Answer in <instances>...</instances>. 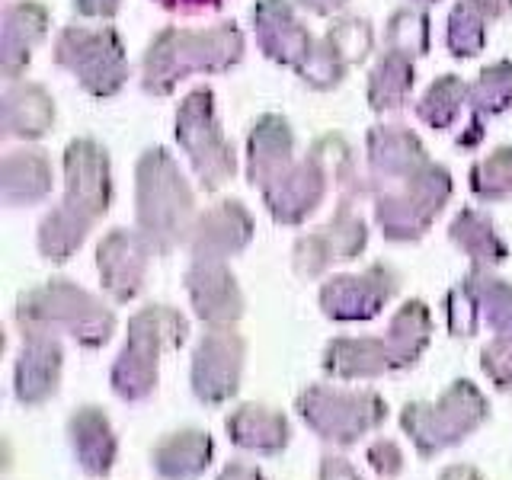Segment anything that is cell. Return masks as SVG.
<instances>
[{
	"instance_id": "6da1fadb",
	"label": "cell",
	"mask_w": 512,
	"mask_h": 480,
	"mask_svg": "<svg viewBox=\"0 0 512 480\" xmlns=\"http://www.w3.org/2000/svg\"><path fill=\"white\" fill-rule=\"evenodd\" d=\"M64 170H68V196L61 208L45 215L39 228V250L52 263H64L84 244L90 224L106 215L112 199L109 160L93 141H71L64 154Z\"/></svg>"
},
{
	"instance_id": "7a4b0ae2",
	"label": "cell",
	"mask_w": 512,
	"mask_h": 480,
	"mask_svg": "<svg viewBox=\"0 0 512 480\" xmlns=\"http://www.w3.org/2000/svg\"><path fill=\"white\" fill-rule=\"evenodd\" d=\"M16 327L23 336H61L68 333L77 346L100 349L116 333V314L68 279H55L42 288H29L16 301Z\"/></svg>"
},
{
	"instance_id": "3957f363",
	"label": "cell",
	"mask_w": 512,
	"mask_h": 480,
	"mask_svg": "<svg viewBox=\"0 0 512 480\" xmlns=\"http://www.w3.org/2000/svg\"><path fill=\"white\" fill-rule=\"evenodd\" d=\"M189 320L170 304H151L128 320L125 346L109 368V388L125 404H141L157 391L160 356L186 343Z\"/></svg>"
},
{
	"instance_id": "277c9868",
	"label": "cell",
	"mask_w": 512,
	"mask_h": 480,
	"mask_svg": "<svg viewBox=\"0 0 512 480\" xmlns=\"http://www.w3.org/2000/svg\"><path fill=\"white\" fill-rule=\"evenodd\" d=\"M490 420V404L474 381L458 378L439 394V400H413L400 410V429L407 432L416 455L436 458L461 445Z\"/></svg>"
},
{
	"instance_id": "5b68a950",
	"label": "cell",
	"mask_w": 512,
	"mask_h": 480,
	"mask_svg": "<svg viewBox=\"0 0 512 480\" xmlns=\"http://www.w3.org/2000/svg\"><path fill=\"white\" fill-rule=\"evenodd\" d=\"M196 202L164 148L148 151L138 164V231L157 253H170L192 234Z\"/></svg>"
},
{
	"instance_id": "8992f818",
	"label": "cell",
	"mask_w": 512,
	"mask_h": 480,
	"mask_svg": "<svg viewBox=\"0 0 512 480\" xmlns=\"http://www.w3.org/2000/svg\"><path fill=\"white\" fill-rule=\"evenodd\" d=\"M244 55V36L234 23L208 32L164 29L144 55V90L170 93L192 71H224Z\"/></svg>"
},
{
	"instance_id": "52a82bcc",
	"label": "cell",
	"mask_w": 512,
	"mask_h": 480,
	"mask_svg": "<svg viewBox=\"0 0 512 480\" xmlns=\"http://www.w3.org/2000/svg\"><path fill=\"white\" fill-rule=\"evenodd\" d=\"M295 410L317 439L336 448H349L388 420V404L378 391L308 384L295 397Z\"/></svg>"
},
{
	"instance_id": "ba28073f",
	"label": "cell",
	"mask_w": 512,
	"mask_h": 480,
	"mask_svg": "<svg viewBox=\"0 0 512 480\" xmlns=\"http://www.w3.org/2000/svg\"><path fill=\"white\" fill-rule=\"evenodd\" d=\"M448 173L436 164L420 167L407 180H397L391 186L378 189V205L375 218L381 224V231L388 240L407 244V240H420L432 218L442 212V205L448 202Z\"/></svg>"
},
{
	"instance_id": "9c48e42d",
	"label": "cell",
	"mask_w": 512,
	"mask_h": 480,
	"mask_svg": "<svg viewBox=\"0 0 512 480\" xmlns=\"http://www.w3.org/2000/svg\"><path fill=\"white\" fill-rule=\"evenodd\" d=\"M55 61L77 74L93 96H112L128 77L125 48L112 29L68 26L55 42Z\"/></svg>"
},
{
	"instance_id": "30bf717a",
	"label": "cell",
	"mask_w": 512,
	"mask_h": 480,
	"mask_svg": "<svg viewBox=\"0 0 512 480\" xmlns=\"http://www.w3.org/2000/svg\"><path fill=\"white\" fill-rule=\"evenodd\" d=\"M176 141H180L186 154L192 157V167H196L205 189H218L224 180H231L234 151H231V144L224 141L221 128L215 122V106L208 90L189 93V100L180 106V116H176Z\"/></svg>"
},
{
	"instance_id": "8fae6325",
	"label": "cell",
	"mask_w": 512,
	"mask_h": 480,
	"mask_svg": "<svg viewBox=\"0 0 512 480\" xmlns=\"http://www.w3.org/2000/svg\"><path fill=\"white\" fill-rule=\"evenodd\" d=\"M244 359L247 343L234 327H208V333L199 340L192 352V394L208 407H221L240 391L244 378Z\"/></svg>"
},
{
	"instance_id": "7c38bea8",
	"label": "cell",
	"mask_w": 512,
	"mask_h": 480,
	"mask_svg": "<svg viewBox=\"0 0 512 480\" xmlns=\"http://www.w3.org/2000/svg\"><path fill=\"white\" fill-rule=\"evenodd\" d=\"M397 285V272L384 263H375L359 276H333L320 285V308L330 320H343V324L372 320L397 295Z\"/></svg>"
},
{
	"instance_id": "4fadbf2b",
	"label": "cell",
	"mask_w": 512,
	"mask_h": 480,
	"mask_svg": "<svg viewBox=\"0 0 512 480\" xmlns=\"http://www.w3.org/2000/svg\"><path fill=\"white\" fill-rule=\"evenodd\" d=\"M157 250L141 231L116 228L103 237L96 247V269H100L103 288L116 301H132L141 295L144 276H148V263Z\"/></svg>"
},
{
	"instance_id": "5bb4252c",
	"label": "cell",
	"mask_w": 512,
	"mask_h": 480,
	"mask_svg": "<svg viewBox=\"0 0 512 480\" xmlns=\"http://www.w3.org/2000/svg\"><path fill=\"white\" fill-rule=\"evenodd\" d=\"M365 240H368V231H365L362 218L352 215L349 202H343L340 212H336V218L327 224V228H320L317 234L301 237L298 244H295V269H298V276L314 279L330 263L356 260V256L365 250Z\"/></svg>"
},
{
	"instance_id": "9a60e30c",
	"label": "cell",
	"mask_w": 512,
	"mask_h": 480,
	"mask_svg": "<svg viewBox=\"0 0 512 480\" xmlns=\"http://www.w3.org/2000/svg\"><path fill=\"white\" fill-rule=\"evenodd\" d=\"M186 292L196 317L208 327H234L244 317V295L224 260H192L186 269Z\"/></svg>"
},
{
	"instance_id": "2e32d148",
	"label": "cell",
	"mask_w": 512,
	"mask_h": 480,
	"mask_svg": "<svg viewBox=\"0 0 512 480\" xmlns=\"http://www.w3.org/2000/svg\"><path fill=\"white\" fill-rule=\"evenodd\" d=\"M64 372V349L58 336H23L13 365V394L23 407H42L58 394Z\"/></svg>"
},
{
	"instance_id": "e0dca14e",
	"label": "cell",
	"mask_w": 512,
	"mask_h": 480,
	"mask_svg": "<svg viewBox=\"0 0 512 480\" xmlns=\"http://www.w3.org/2000/svg\"><path fill=\"white\" fill-rule=\"evenodd\" d=\"M324 192H327V170L314 151L311 160L292 164L279 180H272L263 189V199L279 224H301L320 205Z\"/></svg>"
},
{
	"instance_id": "ac0fdd59",
	"label": "cell",
	"mask_w": 512,
	"mask_h": 480,
	"mask_svg": "<svg viewBox=\"0 0 512 480\" xmlns=\"http://www.w3.org/2000/svg\"><path fill=\"white\" fill-rule=\"evenodd\" d=\"M320 365L336 381H375L400 372L388 336H336L327 343Z\"/></svg>"
},
{
	"instance_id": "d6986e66",
	"label": "cell",
	"mask_w": 512,
	"mask_h": 480,
	"mask_svg": "<svg viewBox=\"0 0 512 480\" xmlns=\"http://www.w3.org/2000/svg\"><path fill=\"white\" fill-rule=\"evenodd\" d=\"M253 20H256V36H260L266 55L301 74L317 45L311 39V32L295 20L292 7H288L285 0H260L253 10Z\"/></svg>"
},
{
	"instance_id": "ffe728a7",
	"label": "cell",
	"mask_w": 512,
	"mask_h": 480,
	"mask_svg": "<svg viewBox=\"0 0 512 480\" xmlns=\"http://www.w3.org/2000/svg\"><path fill=\"white\" fill-rule=\"evenodd\" d=\"M68 445L87 477H109L119 458V439L103 407H77L68 416Z\"/></svg>"
},
{
	"instance_id": "44dd1931",
	"label": "cell",
	"mask_w": 512,
	"mask_h": 480,
	"mask_svg": "<svg viewBox=\"0 0 512 480\" xmlns=\"http://www.w3.org/2000/svg\"><path fill=\"white\" fill-rule=\"evenodd\" d=\"M253 237V221L240 202H218L196 221L189 234L192 260H228Z\"/></svg>"
},
{
	"instance_id": "7402d4cb",
	"label": "cell",
	"mask_w": 512,
	"mask_h": 480,
	"mask_svg": "<svg viewBox=\"0 0 512 480\" xmlns=\"http://www.w3.org/2000/svg\"><path fill=\"white\" fill-rule=\"evenodd\" d=\"M224 429H228V439L240 452H253V455H279L292 442V423H288V416L266 404H240L237 410L228 413Z\"/></svg>"
},
{
	"instance_id": "603a6c76",
	"label": "cell",
	"mask_w": 512,
	"mask_h": 480,
	"mask_svg": "<svg viewBox=\"0 0 512 480\" xmlns=\"http://www.w3.org/2000/svg\"><path fill=\"white\" fill-rule=\"evenodd\" d=\"M215 458V439L205 429L167 432L151 448V468L160 480H196Z\"/></svg>"
},
{
	"instance_id": "cb8c5ba5",
	"label": "cell",
	"mask_w": 512,
	"mask_h": 480,
	"mask_svg": "<svg viewBox=\"0 0 512 480\" xmlns=\"http://www.w3.org/2000/svg\"><path fill=\"white\" fill-rule=\"evenodd\" d=\"M292 128L279 116H263L250 135V183L260 192L292 167Z\"/></svg>"
},
{
	"instance_id": "d4e9b609",
	"label": "cell",
	"mask_w": 512,
	"mask_h": 480,
	"mask_svg": "<svg viewBox=\"0 0 512 480\" xmlns=\"http://www.w3.org/2000/svg\"><path fill=\"white\" fill-rule=\"evenodd\" d=\"M45 26H48V13L39 4H13L4 10V74L10 80H16L26 64H29V52L45 36Z\"/></svg>"
},
{
	"instance_id": "484cf974",
	"label": "cell",
	"mask_w": 512,
	"mask_h": 480,
	"mask_svg": "<svg viewBox=\"0 0 512 480\" xmlns=\"http://www.w3.org/2000/svg\"><path fill=\"white\" fill-rule=\"evenodd\" d=\"M384 336H388L400 372L410 368V365H416V359L423 356L429 340H432V314H429V308L420 298L404 301L397 308V314L391 317L388 333H384Z\"/></svg>"
},
{
	"instance_id": "4316f807",
	"label": "cell",
	"mask_w": 512,
	"mask_h": 480,
	"mask_svg": "<svg viewBox=\"0 0 512 480\" xmlns=\"http://www.w3.org/2000/svg\"><path fill=\"white\" fill-rule=\"evenodd\" d=\"M448 234H452L455 244L471 256V263L477 269H493L509 256L503 237L493 228V221L474 212V208H464V212L452 221V231Z\"/></svg>"
},
{
	"instance_id": "83f0119b",
	"label": "cell",
	"mask_w": 512,
	"mask_h": 480,
	"mask_svg": "<svg viewBox=\"0 0 512 480\" xmlns=\"http://www.w3.org/2000/svg\"><path fill=\"white\" fill-rule=\"evenodd\" d=\"M55 119V106L42 87H16L4 96V128L7 135L39 138Z\"/></svg>"
},
{
	"instance_id": "f1b7e54d",
	"label": "cell",
	"mask_w": 512,
	"mask_h": 480,
	"mask_svg": "<svg viewBox=\"0 0 512 480\" xmlns=\"http://www.w3.org/2000/svg\"><path fill=\"white\" fill-rule=\"evenodd\" d=\"M52 189V170L39 151H16L4 160V199L16 202H36Z\"/></svg>"
},
{
	"instance_id": "f546056e",
	"label": "cell",
	"mask_w": 512,
	"mask_h": 480,
	"mask_svg": "<svg viewBox=\"0 0 512 480\" xmlns=\"http://www.w3.org/2000/svg\"><path fill=\"white\" fill-rule=\"evenodd\" d=\"M464 285L471 288L480 304V320L493 330V336L512 340V285L496 279L490 269H471Z\"/></svg>"
},
{
	"instance_id": "4dcf8cb0",
	"label": "cell",
	"mask_w": 512,
	"mask_h": 480,
	"mask_svg": "<svg viewBox=\"0 0 512 480\" xmlns=\"http://www.w3.org/2000/svg\"><path fill=\"white\" fill-rule=\"evenodd\" d=\"M413 87V64L410 55L404 52H391L381 58V64L372 74V84H368V100L375 109H397L404 106L407 93Z\"/></svg>"
},
{
	"instance_id": "1f68e13d",
	"label": "cell",
	"mask_w": 512,
	"mask_h": 480,
	"mask_svg": "<svg viewBox=\"0 0 512 480\" xmlns=\"http://www.w3.org/2000/svg\"><path fill=\"white\" fill-rule=\"evenodd\" d=\"M471 106L477 112V119L471 122V138L464 144H474L480 138V119H490L496 112H503L512 106V64L509 61H500L487 68L484 74L477 77V84L471 87Z\"/></svg>"
},
{
	"instance_id": "d6a6232c",
	"label": "cell",
	"mask_w": 512,
	"mask_h": 480,
	"mask_svg": "<svg viewBox=\"0 0 512 480\" xmlns=\"http://www.w3.org/2000/svg\"><path fill=\"white\" fill-rule=\"evenodd\" d=\"M487 39V13L477 0H461L448 20V48L455 58H471L484 48Z\"/></svg>"
},
{
	"instance_id": "836d02e7",
	"label": "cell",
	"mask_w": 512,
	"mask_h": 480,
	"mask_svg": "<svg viewBox=\"0 0 512 480\" xmlns=\"http://www.w3.org/2000/svg\"><path fill=\"white\" fill-rule=\"evenodd\" d=\"M471 90L461 84V80L455 74H445L442 80H436V84L429 87V93L423 96L420 103V119L429 122L432 128H448L461 112V103L464 96H468Z\"/></svg>"
},
{
	"instance_id": "e575fe53",
	"label": "cell",
	"mask_w": 512,
	"mask_h": 480,
	"mask_svg": "<svg viewBox=\"0 0 512 480\" xmlns=\"http://www.w3.org/2000/svg\"><path fill=\"white\" fill-rule=\"evenodd\" d=\"M471 189L477 199L487 202L512 196V148H500L487 160H480L471 173Z\"/></svg>"
},
{
	"instance_id": "d590c367",
	"label": "cell",
	"mask_w": 512,
	"mask_h": 480,
	"mask_svg": "<svg viewBox=\"0 0 512 480\" xmlns=\"http://www.w3.org/2000/svg\"><path fill=\"white\" fill-rule=\"evenodd\" d=\"M445 317H448V333L464 336V340L484 327V320H480V304H477L474 292L464 282L448 292V298H445Z\"/></svg>"
},
{
	"instance_id": "8d00e7d4",
	"label": "cell",
	"mask_w": 512,
	"mask_h": 480,
	"mask_svg": "<svg viewBox=\"0 0 512 480\" xmlns=\"http://www.w3.org/2000/svg\"><path fill=\"white\" fill-rule=\"evenodd\" d=\"M388 36H391L394 52L423 55L429 45V20L416 10H400V13H394Z\"/></svg>"
},
{
	"instance_id": "74e56055",
	"label": "cell",
	"mask_w": 512,
	"mask_h": 480,
	"mask_svg": "<svg viewBox=\"0 0 512 480\" xmlns=\"http://www.w3.org/2000/svg\"><path fill=\"white\" fill-rule=\"evenodd\" d=\"M327 45L340 55L343 64L362 61L368 45H372V29H368V23H362V20H343L327 32Z\"/></svg>"
},
{
	"instance_id": "f35d334b",
	"label": "cell",
	"mask_w": 512,
	"mask_h": 480,
	"mask_svg": "<svg viewBox=\"0 0 512 480\" xmlns=\"http://www.w3.org/2000/svg\"><path fill=\"white\" fill-rule=\"evenodd\" d=\"M480 368L496 384V391L512 388V340L506 336H493V340L480 349Z\"/></svg>"
},
{
	"instance_id": "ab89813d",
	"label": "cell",
	"mask_w": 512,
	"mask_h": 480,
	"mask_svg": "<svg viewBox=\"0 0 512 480\" xmlns=\"http://www.w3.org/2000/svg\"><path fill=\"white\" fill-rule=\"evenodd\" d=\"M365 461L368 468H372L381 480H394L404 474V448H400L394 439H375L372 445L365 448Z\"/></svg>"
},
{
	"instance_id": "60d3db41",
	"label": "cell",
	"mask_w": 512,
	"mask_h": 480,
	"mask_svg": "<svg viewBox=\"0 0 512 480\" xmlns=\"http://www.w3.org/2000/svg\"><path fill=\"white\" fill-rule=\"evenodd\" d=\"M317 480H362V474L352 468V461L343 455H324L317 468Z\"/></svg>"
},
{
	"instance_id": "b9f144b4",
	"label": "cell",
	"mask_w": 512,
	"mask_h": 480,
	"mask_svg": "<svg viewBox=\"0 0 512 480\" xmlns=\"http://www.w3.org/2000/svg\"><path fill=\"white\" fill-rule=\"evenodd\" d=\"M157 4L173 10V13H183V16H199L208 10H218L221 0H157Z\"/></svg>"
},
{
	"instance_id": "7bdbcfd3",
	"label": "cell",
	"mask_w": 512,
	"mask_h": 480,
	"mask_svg": "<svg viewBox=\"0 0 512 480\" xmlns=\"http://www.w3.org/2000/svg\"><path fill=\"white\" fill-rule=\"evenodd\" d=\"M215 480H269V477L260 468L247 464V461H231V464H224V468L218 471Z\"/></svg>"
},
{
	"instance_id": "ee69618b",
	"label": "cell",
	"mask_w": 512,
	"mask_h": 480,
	"mask_svg": "<svg viewBox=\"0 0 512 480\" xmlns=\"http://www.w3.org/2000/svg\"><path fill=\"white\" fill-rule=\"evenodd\" d=\"M119 4H122V0H74V7L84 16H103V20L116 16Z\"/></svg>"
},
{
	"instance_id": "f6af8a7d",
	"label": "cell",
	"mask_w": 512,
	"mask_h": 480,
	"mask_svg": "<svg viewBox=\"0 0 512 480\" xmlns=\"http://www.w3.org/2000/svg\"><path fill=\"white\" fill-rule=\"evenodd\" d=\"M439 480H487V477L474 464H448V468H442Z\"/></svg>"
},
{
	"instance_id": "bcb514c9",
	"label": "cell",
	"mask_w": 512,
	"mask_h": 480,
	"mask_svg": "<svg viewBox=\"0 0 512 480\" xmlns=\"http://www.w3.org/2000/svg\"><path fill=\"white\" fill-rule=\"evenodd\" d=\"M298 4L301 7H308L311 13H333V10H340L343 4H346V0H298Z\"/></svg>"
},
{
	"instance_id": "7dc6e473",
	"label": "cell",
	"mask_w": 512,
	"mask_h": 480,
	"mask_svg": "<svg viewBox=\"0 0 512 480\" xmlns=\"http://www.w3.org/2000/svg\"><path fill=\"white\" fill-rule=\"evenodd\" d=\"M477 4L484 7L487 20H490V16H503V13L512 10V0H477Z\"/></svg>"
}]
</instances>
